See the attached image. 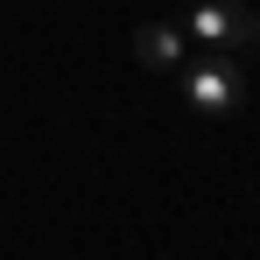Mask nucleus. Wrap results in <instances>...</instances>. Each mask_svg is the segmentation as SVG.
<instances>
[{
  "mask_svg": "<svg viewBox=\"0 0 260 260\" xmlns=\"http://www.w3.org/2000/svg\"><path fill=\"white\" fill-rule=\"evenodd\" d=\"M183 28L204 49H246L253 43V7H239V0H197L183 14Z\"/></svg>",
  "mask_w": 260,
  "mask_h": 260,
  "instance_id": "f03ea898",
  "label": "nucleus"
},
{
  "mask_svg": "<svg viewBox=\"0 0 260 260\" xmlns=\"http://www.w3.org/2000/svg\"><path fill=\"white\" fill-rule=\"evenodd\" d=\"M183 99H190L204 120H232L239 99H246V71H239L232 56H211V49H204V63L183 71Z\"/></svg>",
  "mask_w": 260,
  "mask_h": 260,
  "instance_id": "f257e3e1",
  "label": "nucleus"
},
{
  "mask_svg": "<svg viewBox=\"0 0 260 260\" xmlns=\"http://www.w3.org/2000/svg\"><path fill=\"white\" fill-rule=\"evenodd\" d=\"M134 56L148 71H183V28L176 21H141L134 28Z\"/></svg>",
  "mask_w": 260,
  "mask_h": 260,
  "instance_id": "7ed1b4c3",
  "label": "nucleus"
}]
</instances>
